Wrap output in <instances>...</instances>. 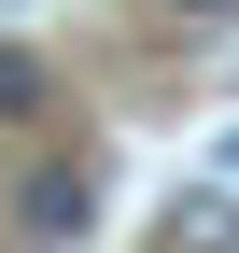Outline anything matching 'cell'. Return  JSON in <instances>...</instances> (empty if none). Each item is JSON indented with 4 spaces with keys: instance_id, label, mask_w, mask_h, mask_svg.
<instances>
[{
    "instance_id": "1",
    "label": "cell",
    "mask_w": 239,
    "mask_h": 253,
    "mask_svg": "<svg viewBox=\"0 0 239 253\" xmlns=\"http://www.w3.org/2000/svg\"><path fill=\"white\" fill-rule=\"evenodd\" d=\"M14 225L42 239V253H71L84 225H99V183H84V169H28V197H14Z\"/></svg>"
},
{
    "instance_id": "2",
    "label": "cell",
    "mask_w": 239,
    "mask_h": 253,
    "mask_svg": "<svg viewBox=\"0 0 239 253\" xmlns=\"http://www.w3.org/2000/svg\"><path fill=\"white\" fill-rule=\"evenodd\" d=\"M169 253H239V197H183L169 211Z\"/></svg>"
},
{
    "instance_id": "3",
    "label": "cell",
    "mask_w": 239,
    "mask_h": 253,
    "mask_svg": "<svg viewBox=\"0 0 239 253\" xmlns=\"http://www.w3.org/2000/svg\"><path fill=\"white\" fill-rule=\"evenodd\" d=\"M42 113V71H28V56H0V126H28Z\"/></svg>"
},
{
    "instance_id": "4",
    "label": "cell",
    "mask_w": 239,
    "mask_h": 253,
    "mask_svg": "<svg viewBox=\"0 0 239 253\" xmlns=\"http://www.w3.org/2000/svg\"><path fill=\"white\" fill-rule=\"evenodd\" d=\"M169 14H239V0H169Z\"/></svg>"
}]
</instances>
